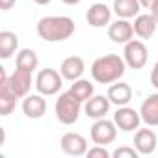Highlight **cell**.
<instances>
[{
	"instance_id": "obj_1",
	"label": "cell",
	"mask_w": 158,
	"mask_h": 158,
	"mask_svg": "<svg viewBox=\"0 0 158 158\" xmlns=\"http://www.w3.org/2000/svg\"><path fill=\"white\" fill-rule=\"evenodd\" d=\"M37 35L48 43L65 41L74 34V21L67 15H50L37 21Z\"/></svg>"
},
{
	"instance_id": "obj_2",
	"label": "cell",
	"mask_w": 158,
	"mask_h": 158,
	"mask_svg": "<svg viewBox=\"0 0 158 158\" xmlns=\"http://www.w3.org/2000/svg\"><path fill=\"white\" fill-rule=\"evenodd\" d=\"M127 63L117 54H106L91 63V76L99 84H114L125 74Z\"/></svg>"
},
{
	"instance_id": "obj_3",
	"label": "cell",
	"mask_w": 158,
	"mask_h": 158,
	"mask_svg": "<svg viewBox=\"0 0 158 158\" xmlns=\"http://www.w3.org/2000/svg\"><path fill=\"white\" fill-rule=\"evenodd\" d=\"M32 84H34L32 73L15 69V73L8 76L6 69L0 67V91H10V93L15 95L17 99H24V97L30 93Z\"/></svg>"
},
{
	"instance_id": "obj_4",
	"label": "cell",
	"mask_w": 158,
	"mask_h": 158,
	"mask_svg": "<svg viewBox=\"0 0 158 158\" xmlns=\"http://www.w3.org/2000/svg\"><path fill=\"white\" fill-rule=\"evenodd\" d=\"M82 104L84 102L78 101L71 91H63L56 99L54 114H56V117H58V121L61 125H73V123L78 121V117H80V112L84 108Z\"/></svg>"
},
{
	"instance_id": "obj_5",
	"label": "cell",
	"mask_w": 158,
	"mask_h": 158,
	"mask_svg": "<svg viewBox=\"0 0 158 158\" xmlns=\"http://www.w3.org/2000/svg\"><path fill=\"white\" fill-rule=\"evenodd\" d=\"M63 80H65V78L61 76V73H58L56 69L47 67V69H41L37 73L34 86H35L37 93H41L43 97H50V95H56L61 89Z\"/></svg>"
},
{
	"instance_id": "obj_6",
	"label": "cell",
	"mask_w": 158,
	"mask_h": 158,
	"mask_svg": "<svg viewBox=\"0 0 158 158\" xmlns=\"http://www.w3.org/2000/svg\"><path fill=\"white\" fill-rule=\"evenodd\" d=\"M147 47L143 41L139 39H130L128 43H125V50H123V60L127 63V67L130 69H143L147 63Z\"/></svg>"
},
{
	"instance_id": "obj_7",
	"label": "cell",
	"mask_w": 158,
	"mask_h": 158,
	"mask_svg": "<svg viewBox=\"0 0 158 158\" xmlns=\"http://www.w3.org/2000/svg\"><path fill=\"white\" fill-rule=\"evenodd\" d=\"M89 134H91L93 143H97V145H110L117 138V125L114 121L106 119V117L95 119Z\"/></svg>"
},
{
	"instance_id": "obj_8",
	"label": "cell",
	"mask_w": 158,
	"mask_h": 158,
	"mask_svg": "<svg viewBox=\"0 0 158 158\" xmlns=\"http://www.w3.org/2000/svg\"><path fill=\"white\" fill-rule=\"evenodd\" d=\"M114 123L123 132H134L139 128L141 115H139V112H136L130 106H117V112L114 114Z\"/></svg>"
},
{
	"instance_id": "obj_9",
	"label": "cell",
	"mask_w": 158,
	"mask_h": 158,
	"mask_svg": "<svg viewBox=\"0 0 158 158\" xmlns=\"http://www.w3.org/2000/svg\"><path fill=\"white\" fill-rule=\"evenodd\" d=\"M60 147L69 156H84L88 154V139L78 132H67L60 139Z\"/></svg>"
},
{
	"instance_id": "obj_10",
	"label": "cell",
	"mask_w": 158,
	"mask_h": 158,
	"mask_svg": "<svg viewBox=\"0 0 158 158\" xmlns=\"http://www.w3.org/2000/svg\"><path fill=\"white\" fill-rule=\"evenodd\" d=\"M108 37L117 45H125L134 37V24L128 19H117L108 24Z\"/></svg>"
},
{
	"instance_id": "obj_11",
	"label": "cell",
	"mask_w": 158,
	"mask_h": 158,
	"mask_svg": "<svg viewBox=\"0 0 158 158\" xmlns=\"http://www.w3.org/2000/svg\"><path fill=\"white\" fill-rule=\"evenodd\" d=\"M86 21L89 26L93 28H102V26H108L110 21H112V10L102 4V2H95L89 6L88 13H86Z\"/></svg>"
},
{
	"instance_id": "obj_12",
	"label": "cell",
	"mask_w": 158,
	"mask_h": 158,
	"mask_svg": "<svg viewBox=\"0 0 158 158\" xmlns=\"http://www.w3.org/2000/svg\"><path fill=\"white\" fill-rule=\"evenodd\" d=\"M156 143H158V138H156V132L151 130V128H138L136 134H134V147L138 149L139 154L147 156V154H152L156 151Z\"/></svg>"
},
{
	"instance_id": "obj_13",
	"label": "cell",
	"mask_w": 158,
	"mask_h": 158,
	"mask_svg": "<svg viewBox=\"0 0 158 158\" xmlns=\"http://www.w3.org/2000/svg\"><path fill=\"white\" fill-rule=\"evenodd\" d=\"M84 71H86V63H84V60L80 56H69L60 65L61 76L65 78V80H69V82H74V80H78V78H82Z\"/></svg>"
},
{
	"instance_id": "obj_14",
	"label": "cell",
	"mask_w": 158,
	"mask_h": 158,
	"mask_svg": "<svg viewBox=\"0 0 158 158\" xmlns=\"http://www.w3.org/2000/svg\"><path fill=\"white\" fill-rule=\"evenodd\" d=\"M110 99L108 95H93L91 99H88L84 102V114L91 119H102L106 117V114L110 112Z\"/></svg>"
},
{
	"instance_id": "obj_15",
	"label": "cell",
	"mask_w": 158,
	"mask_h": 158,
	"mask_svg": "<svg viewBox=\"0 0 158 158\" xmlns=\"http://www.w3.org/2000/svg\"><path fill=\"white\" fill-rule=\"evenodd\" d=\"M47 112V101L43 99L41 93L37 95H26L23 99V114L28 119H41Z\"/></svg>"
},
{
	"instance_id": "obj_16",
	"label": "cell",
	"mask_w": 158,
	"mask_h": 158,
	"mask_svg": "<svg viewBox=\"0 0 158 158\" xmlns=\"http://www.w3.org/2000/svg\"><path fill=\"white\" fill-rule=\"evenodd\" d=\"M139 115H141V121L147 127H158V91L156 93H151L141 102Z\"/></svg>"
},
{
	"instance_id": "obj_17",
	"label": "cell",
	"mask_w": 158,
	"mask_h": 158,
	"mask_svg": "<svg viewBox=\"0 0 158 158\" xmlns=\"http://www.w3.org/2000/svg\"><path fill=\"white\" fill-rule=\"evenodd\" d=\"M134 34L139 37V39H149V37H152L154 35V32H156V26H158V23H156V19L151 15V13H139L136 19H134Z\"/></svg>"
},
{
	"instance_id": "obj_18",
	"label": "cell",
	"mask_w": 158,
	"mask_h": 158,
	"mask_svg": "<svg viewBox=\"0 0 158 158\" xmlns=\"http://www.w3.org/2000/svg\"><path fill=\"white\" fill-rule=\"evenodd\" d=\"M108 99L112 104L115 106H127L130 101H132V88L127 84V82H119L117 84H112L110 89H108Z\"/></svg>"
},
{
	"instance_id": "obj_19",
	"label": "cell",
	"mask_w": 158,
	"mask_h": 158,
	"mask_svg": "<svg viewBox=\"0 0 158 158\" xmlns=\"http://www.w3.org/2000/svg\"><path fill=\"white\" fill-rule=\"evenodd\" d=\"M112 10L119 19H132L139 15L141 4H139V0H114Z\"/></svg>"
},
{
	"instance_id": "obj_20",
	"label": "cell",
	"mask_w": 158,
	"mask_h": 158,
	"mask_svg": "<svg viewBox=\"0 0 158 158\" xmlns=\"http://www.w3.org/2000/svg\"><path fill=\"white\" fill-rule=\"evenodd\" d=\"M19 48V37L17 34L10 32V30H2L0 32V58L8 60L11 58Z\"/></svg>"
},
{
	"instance_id": "obj_21",
	"label": "cell",
	"mask_w": 158,
	"mask_h": 158,
	"mask_svg": "<svg viewBox=\"0 0 158 158\" xmlns=\"http://www.w3.org/2000/svg\"><path fill=\"white\" fill-rule=\"evenodd\" d=\"M39 65V58L35 54V50L32 48H23L19 50L17 58H15V67L21 69V71H28V73H34Z\"/></svg>"
},
{
	"instance_id": "obj_22",
	"label": "cell",
	"mask_w": 158,
	"mask_h": 158,
	"mask_svg": "<svg viewBox=\"0 0 158 158\" xmlns=\"http://www.w3.org/2000/svg\"><path fill=\"white\" fill-rule=\"evenodd\" d=\"M78 101H82V102H86L88 99H91L93 95H95V88H93V84L89 82V80H84V78H78V80H74L73 84H71V89H69Z\"/></svg>"
},
{
	"instance_id": "obj_23",
	"label": "cell",
	"mask_w": 158,
	"mask_h": 158,
	"mask_svg": "<svg viewBox=\"0 0 158 158\" xmlns=\"http://www.w3.org/2000/svg\"><path fill=\"white\" fill-rule=\"evenodd\" d=\"M17 97L15 95H11L10 91H0V115H10L13 110H15V106H17Z\"/></svg>"
},
{
	"instance_id": "obj_24",
	"label": "cell",
	"mask_w": 158,
	"mask_h": 158,
	"mask_svg": "<svg viewBox=\"0 0 158 158\" xmlns=\"http://www.w3.org/2000/svg\"><path fill=\"white\" fill-rule=\"evenodd\" d=\"M112 156L114 158H138L139 156V152H138V149L136 147H119V149H115L114 152H112Z\"/></svg>"
},
{
	"instance_id": "obj_25",
	"label": "cell",
	"mask_w": 158,
	"mask_h": 158,
	"mask_svg": "<svg viewBox=\"0 0 158 158\" xmlns=\"http://www.w3.org/2000/svg\"><path fill=\"white\" fill-rule=\"evenodd\" d=\"M88 156H89V158H110L112 152L106 149V145H97V143H95V147L88 149Z\"/></svg>"
},
{
	"instance_id": "obj_26",
	"label": "cell",
	"mask_w": 158,
	"mask_h": 158,
	"mask_svg": "<svg viewBox=\"0 0 158 158\" xmlns=\"http://www.w3.org/2000/svg\"><path fill=\"white\" fill-rule=\"evenodd\" d=\"M151 84H152L154 89L158 91V60H156V63H154V67H152V71H151Z\"/></svg>"
},
{
	"instance_id": "obj_27",
	"label": "cell",
	"mask_w": 158,
	"mask_h": 158,
	"mask_svg": "<svg viewBox=\"0 0 158 158\" xmlns=\"http://www.w3.org/2000/svg\"><path fill=\"white\" fill-rule=\"evenodd\" d=\"M15 4H17V0H0V10L8 11V10H11Z\"/></svg>"
},
{
	"instance_id": "obj_28",
	"label": "cell",
	"mask_w": 158,
	"mask_h": 158,
	"mask_svg": "<svg viewBox=\"0 0 158 158\" xmlns=\"http://www.w3.org/2000/svg\"><path fill=\"white\" fill-rule=\"evenodd\" d=\"M158 2V0H139V4H141V8H145V10H151L154 4Z\"/></svg>"
},
{
	"instance_id": "obj_29",
	"label": "cell",
	"mask_w": 158,
	"mask_h": 158,
	"mask_svg": "<svg viewBox=\"0 0 158 158\" xmlns=\"http://www.w3.org/2000/svg\"><path fill=\"white\" fill-rule=\"evenodd\" d=\"M151 15H152V17L156 19V23H158V2H156L152 8H151Z\"/></svg>"
},
{
	"instance_id": "obj_30",
	"label": "cell",
	"mask_w": 158,
	"mask_h": 158,
	"mask_svg": "<svg viewBox=\"0 0 158 158\" xmlns=\"http://www.w3.org/2000/svg\"><path fill=\"white\" fill-rule=\"evenodd\" d=\"M63 4H67V6H76V4H80L82 0H61Z\"/></svg>"
},
{
	"instance_id": "obj_31",
	"label": "cell",
	"mask_w": 158,
	"mask_h": 158,
	"mask_svg": "<svg viewBox=\"0 0 158 158\" xmlns=\"http://www.w3.org/2000/svg\"><path fill=\"white\" fill-rule=\"evenodd\" d=\"M34 2L37 6H47V4H50V0H34Z\"/></svg>"
}]
</instances>
